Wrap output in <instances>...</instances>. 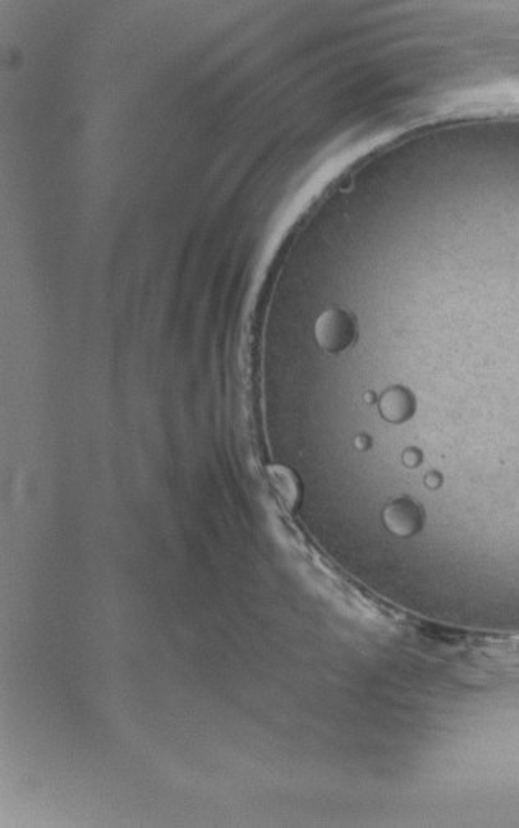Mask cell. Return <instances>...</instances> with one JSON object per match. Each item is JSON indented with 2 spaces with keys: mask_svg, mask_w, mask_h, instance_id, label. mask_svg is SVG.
<instances>
[{
  "mask_svg": "<svg viewBox=\"0 0 519 828\" xmlns=\"http://www.w3.org/2000/svg\"><path fill=\"white\" fill-rule=\"evenodd\" d=\"M355 339V324L342 309H327L316 322V341L327 352L347 349Z\"/></svg>",
  "mask_w": 519,
  "mask_h": 828,
  "instance_id": "cell-1",
  "label": "cell"
},
{
  "mask_svg": "<svg viewBox=\"0 0 519 828\" xmlns=\"http://www.w3.org/2000/svg\"><path fill=\"white\" fill-rule=\"evenodd\" d=\"M414 398L406 388H388L380 398V413L390 423H403L414 413Z\"/></svg>",
  "mask_w": 519,
  "mask_h": 828,
  "instance_id": "cell-3",
  "label": "cell"
},
{
  "mask_svg": "<svg viewBox=\"0 0 519 828\" xmlns=\"http://www.w3.org/2000/svg\"><path fill=\"white\" fill-rule=\"evenodd\" d=\"M386 528L398 536H411L418 533L423 526V513L416 503L408 498H400L391 503L383 513Z\"/></svg>",
  "mask_w": 519,
  "mask_h": 828,
  "instance_id": "cell-2",
  "label": "cell"
}]
</instances>
